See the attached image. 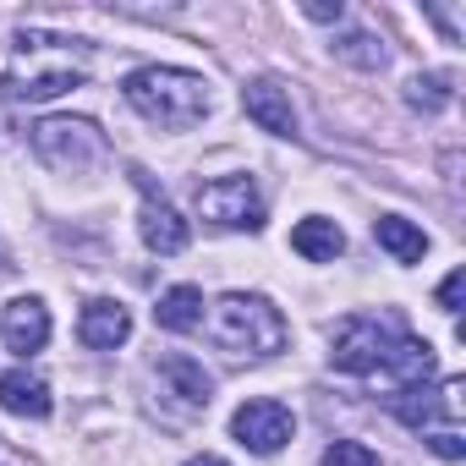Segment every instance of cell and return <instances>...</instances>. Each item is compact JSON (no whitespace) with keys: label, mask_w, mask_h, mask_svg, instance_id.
I'll return each instance as SVG.
<instances>
[{"label":"cell","mask_w":466,"mask_h":466,"mask_svg":"<svg viewBox=\"0 0 466 466\" xmlns=\"http://www.w3.org/2000/svg\"><path fill=\"white\" fill-rule=\"evenodd\" d=\"M242 110H248V121H258V132H269V137H297V110H291V99H286L280 83L253 77V83L242 88Z\"/></svg>","instance_id":"9"},{"label":"cell","mask_w":466,"mask_h":466,"mask_svg":"<svg viewBox=\"0 0 466 466\" xmlns=\"http://www.w3.org/2000/svg\"><path fill=\"white\" fill-rule=\"evenodd\" d=\"M121 94L143 121H154L165 132H187L208 116V83L198 72H181V66H137L121 83Z\"/></svg>","instance_id":"2"},{"label":"cell","mask_w":466,"mask_h":466,"mask_svg":"<svg viewBox=\"0 0 466 466\" xmlns=\"http://www.w3.org/2000/svg\"><path fill=\"white\" fill-rule=\"evenodd\" d=\"M324 466H379V455L368 444H357V439H335L324 450Z\"/></svg>","instance_id":"20"},{"label":"cell","mask_w":466,"mask_h":466,"mask_svg":"<svg viewBox=\"0 0 466 466\" xmlns=\"http://www.w3.org/2000/svg\"><path fill=\"white\" fill-rule=\"evenodd\" d=\"M0 406H6L12 417H34V422H45L56 400H50V384H45L39 373L12 368V373H0Z\"/></svg>","instance_id":"12"},{"label":"cell","mask_w":466,"mask_h":466,"mask_svg":"<svg viewBox=\"0 0 466 466\" xmlns=\"http://www.w3.org/2000/svg\"><path fill=\"white\" fill-rule=\"evenodd\" d=\"M335 56L351 61V66H362V72H379V66L390 61V50H384L373 34H340V39H335Z\"/></svg>","instance_id":"19"},{"label":"cell","mask_w":466,"mask_h":466,"mask_svg":"<svg viewBox=\"0 0 466 466\" xmlns=\"http://www.w3.org/2000/svg\"><path fill=\"white\" fill-rule=\"evenodd\" d=\"M461 297H466V269H455V275L439 286V308H444V313H461Z\"/></svg>","instance_id":"22"},{"label":"cell","mask_w":466,"mask_h":466,"mask_svg":"<svg viewBox=\"0 0 466 466\" xmlns=\"http://www.w3.org/2000/svg\"><path fill=\"white\" fill-rule=\"evenodd\" d=\"M291 248L308 258V264H335L340 253H346V237H340V225L335 219H302L297 230H291Z\"/></svg>","instance_id":"13"},{"label":"cell","mask_w":466,"mask_h":466,"mask_svg":"<svg viewBox=\"0 0 466 466\" xmlns=\"http://www.w3.org/2000/svg\"><path fill=\"white\" fill-rule=\"evenodd\" d=\"M198 214L219 230H264V198L253 176H219L198 187Z\"/></svg>","instance_id":"5"},{"label":"cell","mask_w":466,"mask_h":466,"mask_svg":"<svg viewBox=\"0 0 466 466\" xmlns=\"http://www.w3.org/2000/svg\"><path fill=\"white\" fill-rule=\"evenodd\" d=\"M208 335H214V346L230 351V357H253V362H264V357L286 351V335H291V329H286V319H280V308H275L269 297L230 291V297L214 302Z\"/></svg>","instance_id":"3"},{"label":"cell","mask_w":466,"mask_h":466,"mask_svg":"<svg viewBox=\"0 0 466 466\" xmlns=\"http://www.w3.org/2000/svg\"><path fill=\"white\" fill-rule=\"evenodd\" d=\"M302 17H313V23H340V17H346V6H340V0H335V6H329V0H308Z\"/></svg>","instance_id":"23"},{"label":"cell","mask_w":466,"mask_h":466,"mask_svg":"<svg viewBox=\"0 0 466 466\" xmlns=\"http://www.w3.org/2000/svg\"><path fill=\"white\" fill-rule=\"evenodd\" d=\"M373 242H379L395 264H417V258L428 253V237H422L411 219H400V214H379V219H373Z\"/></svg>","instance_id":"14"},{"label":"cell","mask_w":466,"mask_h":466,"mask_svg":"<svg viewBox=\"0 0 466 466\" xmlns=\"http://www.w3.org/2000/svg\"><path fill=\"white\" fill-rule=\"evenodd\" d=\"M0 335H6V346L17 357H34L50 346V308L39 297H17L6 302V319H0Z\"/></svg>","instance_id":"10"},{"label":"cell","mask_w":466,"mask_h":466,"mask_svg":"<svg viewBox=\"0 0 466 466\" xmlns=\"http://www.w3.org/2000/svg\"><path fill=\"white\" fill-rule=\"evenodd\" d=\"M422 439H428V450L444 455V461H461V455H466V444H461L455 428H433V433H422Z\"/></svg>","instance_id":"21"},{"label":"cell","mask_w":466,"mask_h":466,"mask_svg":"<svg viewBox=\"0 0 466 466\" xmlns=\"http://www.w3.org/2000/svg\"><path fill=\"white\" fill-rule=\"evenodd\" d=\"M230 433H237V444L253 450V455H275V450L291 444L297 417H291L280 400H242L237 417H230Z\"/></svg>","instance_id":"7"},{"label":"cell","mask_w":466,"mask_h":466,"mask_svg":"<svg viewBox=\"0 0 466 466\" xmlns=\"http://www.w3.org/2000/svg\"><path fill=\"white\" fill-rule=\"evenodd\" d=\"M159 379H165L187 406H208V395H214V379L203 373V362H192V357H181V351L159 357Z\"/></svg>","instance_id":"16"},{"label":"cell","mask_w":466,"mask_h":466,"mask_svg":"<svg viewBox=\"0 0 466 466\" xmlns=\"http://www.w3.org/2000/svg\"><path fill=\"white\" fill-rule=\"evenodd\" d=\"M187 466H230V461H219V455H192Z\"/></svg>","instance_id":"24"},{"label":"cell","mask_w":466,"mask_h":466,"mask_svg":"<svg viewBox=\"0 0 466 466\" xmlns=\"http://www.w3.org/2000/svg\"><path fill=\"white\" fill-rule=\"evenodd\" d=\"M132 181H137V187H143V198H148V203H143V219H137L143 248H148V253H159V258H176V253L192 242L187 219H181V214H176V208L154 192V176H148V170H132Z\"/></svg>","instance_id":"8"},{"label":"cell","mask_w":466,"mask_h":466,"mask_svg":"<svg viewBox=\"0 0 466 466\" xmlns=\"http://www.w3.org/2000/svg\"><path fill=\"white\" fill-rule=\"evenodd\" d=\"M127 335H132V313L121 302H110V297H94L83 308V319H77V340L88 351H116Z\"/></svg>","instance_id":"11"},{"label":"cell","mask_w":466,"mask_h":466,"mask_svg":"<svg viewBox=\"0 0 466 466\" xmlns=\"http://www.w3.org/2000/svg\"><path fill=\"white\" fill-rule=\"evenodd\" d=\"M450 99H455V88H450V77H439V72H428V77H411V83H406V105H411V110H422V116H439Z\"/></svg>","instance_id":"18"},{"label":"cell","mask_w":466,"mask_h":466,"mask_svg":"<svg viewBox=\"0 0 466 466\" xmlns=\"http://www.w3.org/2000/svg\"><path fill=\"white\" fill-rule=\"evenodd\" d=\"M329 362L340 373H362V379H384L390 390H411L433 373V346L406 335L400 319L390 313H357L335 329Z\"/></svg>","instance_id":"1"},{"label":"cell","mask_w":466,"mask_h":466,"mask_svg":"<svg viewBox=\"0 0 466 466\" xmlns=\"http://www.w3.org/2000/svg\"><path fill=\"white\" fill-rule=\"evenodd\" d=\"M390 411H395L406 428H417V433L455 428V422H461V411H466V384H461V379H444L439 390H422V384L395 390V395H390Z\"/></svg>","instance_id":"6"},{"label":"cell","mask_w":466,"mask_h":466,"mask_svg":"<svg viewBox=\"0 0 466 466\" xmlns=\"http://www.w3.org/2000/svg\"><path fill=\"white\" fill-rule=\"evenodd\" d=\"M83 77L77 72H34V77H12V99H56V94H66V88H77Z\"/></svg>","instance_id":"17"},{"label":"cell","mask_w":466,"mask_h":466,"mask_svg":"<svg viewBox=\"0 0 466 466\" xmlns=\"http://www.w3.org/2000/svg\"><path fill=\"white\" fill-rule=\"evenodd\" d=\"M154 324L170 329V335H192L203 324V291L198 286H170L159 297V308H154Z\"/></svg>","instance_id":"15"},{"label":"cell","mask_w":466,"mask_h":466,"mask_svg":"<svg viewBox=\"0 0 466 466\" xmlns=\"http://www.w3.org/2000/svg\"><path fill=\"white\" fill-rule=\"evenodd\" d=\"M28 143H34V154H39L50 170H61V176H83V170H94V165L110 154L105 132H99L88 116H39V121L28 127Z\"/></svg>","instance_id":"4"}]
</instances>
